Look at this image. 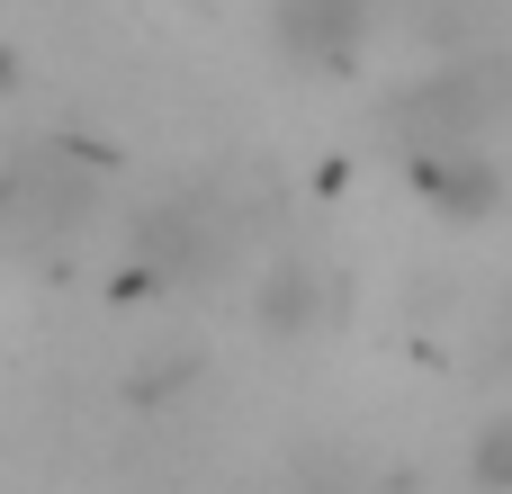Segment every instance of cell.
I'll return each instance as SVG.
<instances>
[{"mask_svg":"<svg viewBox=\"0 0 512 494\" xmlns=\"http://www.w3.org/2000/svg\"><path fill=\"white\" fill-rule=\"evenodd\" d=\"M414 180H423L450 216H486V207H495V162H486V153H441V162H414Z\"/></svg>","mask_w":512,"mask_h":494,"instance_id":"obj_5","label":"cell"},{"mask_svg":"<svg viewBox=\"0 0 512 494\" xmlns=\"http://www.w3.org/2000/svg\"><path fill=\"white\" fill-rule=\"evenodd\" d=\"M270 36L315 63V72H342L360 45H369V0H270Z\"/></svg>","mask_w":512,"mask_h":494,"instance_id":"obj_4","label":"cell"},{"mask_svg":"<svg viewBox=\"0 0 512 494\" xmlns=\"http://www.w3.org/2000/svg\"><path fill=\"white\" fill-rule=\"evenodd\" d=\"M234 252H243V225H234L225 189H171L162 207L135 216V261L162 288H207L234 270Z\"/></svg>","mask_w":512,"mask_h":494,"instance_id":"obj_1","label":"cell"},{"mask_svg":"<svg viewBox=\"0 0 512 494\" xmlns=\"http://www.w3.org/2000/svg\"><path fill=\"white\" fill-rule=\"evenodd\" d=\"M90 207H99V189L63 144H27L0 162V234L9 243H63L90 225Z\"/></svg>","mask_w":512,"mask_h":494,"instance_id":"obj_2","label":"cell"},{"mask_svg":"<svg viewBox=\"0 0 512 494\" xmlns=\"http://www.w3.org/2000/svg\"><path fill=\"white\" fill-rule=\"evenodd\" d=\"M495 108H504V99H495V72H486V63H468V72H432V81H414V90L396 99V135H405L414 162L486 153Z\"/></svg>","mask_w":512,"mask_h":494,"instance_id":"obj_3","label":"cell"}]
</instances>
